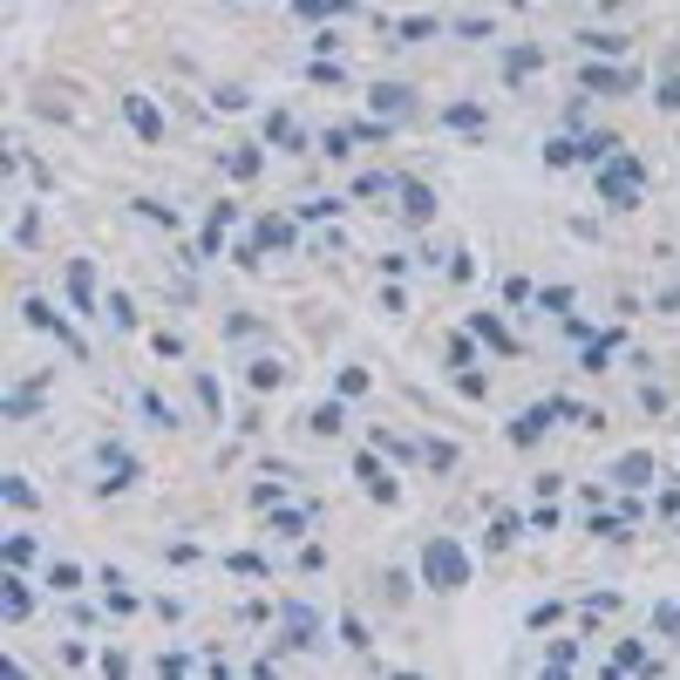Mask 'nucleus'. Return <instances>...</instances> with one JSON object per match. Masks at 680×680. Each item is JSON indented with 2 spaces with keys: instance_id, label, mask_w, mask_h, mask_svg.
I'll use <instances>...</instances> for the list:
<instances>
[{
  "instance_id": "obj_41",
  "label": "nucleus",
  "mask_w": 680,
  "mask_h": 680,
  "mask_svg": "<svg viewBox=\"0 0 680 680\" xmlns=\"http://www.w3.org/2000/svg\"><path fill=\"white\" fill-rule=\"evenodd\" d=\"M327 8H334V14H347V8H361V0H327Z\"/></svg>"
},
{
  "instance_id": "obj_16",
  "label": "nucleus",
  "mask_w": 680,
  "mask_h": 680,
  "mask_svg": "<svg viewBox=\"0 0 680 680\" xmlns=\"http://www.w3.org/2000/svg\"><path fill=\"white\" fill-rule=\"evenodd\" d=\"M443 123H450V130H476V123H484V102H450Z\"/></svg>"
},
{
  "instance_id": "obj_6",
  "label": "nucleus",
  "mask_w": 680,
  "mask_h": 680,
  "mask_svg": "<svg viewBox=\"0 0 680 680\" xmlns=\"http://www.w3.org/2000/svg\"><path fill=\"white\" fill-rule=\"evenodd\" d=\"M68 300H75V313H96V266L89 259H68Z\"/></svg>"
},
{
  "instance_id": "obj_26",
  "label": "nucleus",
  "mask_w": 680,
  "mask_h": 680,
  "mask_svg": "<svg viewBox=\"0 0 680 680\" xmlns=\"http://www.w3.org/2000/svg\"><path fill=\"white\" fill-rule=\"evenodd\" d=\"M592 531H598V538H626V517H613V510H592Z\"/></svg>"
},
{
  "instance_id": "obj_19",
  "label": "nucleus",
  "mask_w": 680,
  "mask_h": 680,
  "mask_svg": "<svg viewBox=\"0 0 680 680\" xmlns=\"http://www.w3.org/2000/svg\"><path fill=\"white\" fill-rule=\"evenodd\" d=\"M476 334H484V341H490V347H504V354H510V347H517V341H510V334H504V320H497V313H476Z\"/></svg>"
},
{
  "instance_id": "obj_10",
  "label": "nucleus",
  "mask_w": 680,
  "mask_h": 680,
  "mask_svg": "<svg viewBox=\"0 0 680 680\" xmlns=\"http://www.w3.org/2000/svg\"><path fill=\"white\" fill-rule=\"evenodd\" d=\"M252 246H272V252H287V246H293V218H259Z\"/></svg>"
},
{
  "instance_id": "obj_32",
  "label": "nucleus",
  "mask_w": 680,
  "mask_h": 680,
  "mask_svg": "<svg viewBox=\"0 0 680 680\" xmlns=\"http://www.w3.org/2000/svg\"><path fill=\"white\" fill-rule=\"evenodd\" d=\"M109 320H116V327H137V313H130V293H109Z\"/></svg>"
},
{
  "instance_id": "obj_31",
  "label": "nucleus",
  "mask_w": 680,
  "mask_h": 680,
  "mask_svg": "<svg viewBox=\"0 0 680 680\" xmlns=\"http://www.w3.org/2000/svg\"><path fill=\"white\" fill-rule=\"evenodd\" d=\"M231 177H259V150H231Z\"/></svg>"
},
{
  "instance_id": "obj_17",
  "label": "nucleus",
  "mask_w": 680,
  "mask_h": 680,
  "mask_svg": "<svg viewBox=\"0 0 680 680\" xmlns=\"http://www.w3.org/2000/svg\"><path fill=\"white\" fill-rule=\"evenodd\" d=\"M191 388H197V402H205L212 415L225 409V388H218V375H205V368H197V375H191Z\"/></svg>"
},
{
  "instance_id": "obj_33",
  "label": "nucleus",
  "mask_w": 680,
  "mask_h": 680,
  "mask_svg": "<svg viewBox=\"0 0 680 680\" xmlns=\"http://www.w3.org/2000/svg\"><path fill=\"white\" fill-rule=\"evenodd\" d=\"M0 415H14V422H21V415H34V395H28V388H21V395H8V402H0Z\"/></svg>"
},
{
  "instance_id": "obj_4",
  "label": "nucleus",
  "mask_w": 680,
  "mask_h": 680,
  "mask_svg": "<svg viewBox=\"0 0 680 680\" xmlns=\"http://www.w3.org/2000/svg\"><path fill=\"white\" fill-rule=\"evenodd\" d=\"M123 116H130V130H137L143 143H164V116L150 109V96H123Z\"/></svg>"
},
{
  "instance_id": "obj_30",
  "label": "nucleus",
  "mask_w": 680,
  "mask_h": 680,
  "mask_svg": "<svg viewBox=\"0 0 680 680\" xmlns=\"http://www.w3.org/2000/svg\"><path fill=\"white\" fill-rule=\"evenodd\" d=\"M538 306H544V313H565V306H572V287H544Z\"/></svg>"
},
{
  "instance_id": "obj_1",
  "label": "nucleus",
  "mask_w": 680,
  "mask_h": 680,
  "mask_svg": "<svg viewBox=\"0 0 680 680\" xmlns=\"http://www.w3.org/2000/svg\"><path fill=\"white\" fill-rule=\"evenodd\" d=\"M422 579H429L435 592H463V585H469L463 544H456V538H429V544H422Z\"/></svg>"
},
{
  "instance_id": "obj_3",
  "label": "nucleus",
  "mask_w": 680,
  "mask_h": 680,
  "mask_svg": "<svg viewBox=\"0 0 680 680\" xmlns=\"http://www.w3.org/2000/svg\"><path fill=\"white\" fill-rule=\"evenodd\" d=\"M21 313H28V327H42V334H55V341H62L68 354H83V341L68 334V320H62V313H48V300H28Z\"/></svg>"
},
{
  "instance_id": "obj_23",
  "label": "nucleus",
  "mask_w": 680,
  "mask_h": 680,
  "mask_svg": "<svg viewBox=\"0 0 680 680\" xmlns=\"http://www.w3.org/2000/svg\"><path fill=\"white\" fill-rule=\"evenodd\" d=\"M341 639H347V647H354V654H368V647H375V639H368V626H361V619H354V613L341 619Z\"/></svg>"
},
{
  "instance_id": "obj_25",
  "label": "nucleus",
  "mask_w": 680,
  "mask_h": 680,
  "mask_svg": "<svg viewBox=\"0 0 680 680\" xmlns=\"http://www.w3.org/2000/svg\"><path fill=\"white\" fill-rule=\"evenodd\" d=\"M272 531H279V538H300V531H306V510H279Z\"/></svg>"
},
{
  "instance_id": "obj_22",
  "label": "nucleus",
  "mask_w": 680,
  "mask_h": 680,
  "mask_svg": "<svg viewBox=\"0 0 680 680\" xmlns=\"http://www.w3.org/2000/svg\"><path fill=\"white\" fill-rule=\"evenodd\" d=\"M422 463L429 469H456V443H422Z\"/></svg>"
},
{
  "instance_id": "obj_15",
  "label": "nucleus",
  "mask_w": 680,
  "mask_h": 680,
  "mask_svg": "<svg viewBox=\"0 0 680 680\" xmlns=\"http://www.w3.org/2000/svg\"><path fill=\"white\" fill-rule=\"evenodd\" d=\"M613 667H619V673H639V667H654V673H660V660H654L647 647H639V639H626V647H619V660H613Z\"/></svg>"
},
{
  "instance_id": "obj_14",
  "label": "nucleus",
  "mask_w": 680,
  "mask_h": 680,
  "mask_svg": "<svg viewBox=\"0 0 680 680\" xmlns=\"http://www.w3.org/2000/svg\"><path fill=\"white\" fill-rule=\"evenodd\" d=\"M341 422H347V409H341V402H320V409L306 415V429H313V435H341Z\"/></svg>"
},
{
  "instance_id": "obj_40",
  "label": "nucleus",
  "mask_w": 680,
  "mask_h": 680,
  "mask_svg": "<svg viewBox=\"0 0 680 680\" xmlns=\"http://www.w3.org/2000/svg\"><path fill=\"white\" fill-rule=\"evenodd\" d=\"M654 626H660V633H680V606H660V613H654Z\"/></svg>"
},
{
  "instance_id": "obj_28",
  "label": "nucleus",
  "mask_w": 680,
  "mask_h": 680,
  "mask_svg": "<svg viewBox=\"0 0 680 680\" xmlns=\"http://www.w3.org/2000/svg\"><path fill=\"white\" fill-rule=\"evenodd\" d=\"M279 381H287V368H279V361H252V388H279Z\"/></svg>"
},
{
  "instance_id": "obj_9",
  "label": "nucleus",
  "mask_w": 680,
  "mask_h": 680,
  "mask_svg": "<svg viewBox=\"0 0 680 680\" xmlns=\"http://www.w3.org/2000/svg\"><path fill=\"white\" fill-rule=\"evenodd\" d=\"M287 647H320V619L306 606H287Z\"/></svg>"
},
{
  "instance_id": "obj_29",
  "label": "nucleus",
  "mask_w": 680,
  "mask_h": 680,
  "mask_svg": "<svg viewBox=\"0 0 680 680\" xmlns=\"http://www.w3.org/2000/svg\"><path fill=\"white\" fill-rule=\"evenodd\" d=\"M456 388L469 395V402H484V395H490V381H484V375H476V368H463V375H456Z\"/></svg>"
},
{
  "instance_id": "obj_7",
  "label": "nucleus",
  "mask_w": 680,
  "mask_h": 680,
  "mask_svg": "<svg viewBox=\"0 0 680 680\" xmlns=\"http://www.w3.org/2000/svg\"><path fill=\"white\" fill-rule=\"evenodd\" d=\"M0 613H8V619H28V613H34V598H28V579H21V565H8V579H0Z\"/></svg>"
},
{
  "instance_id": "obj_38",
  "label": "nucleus",
  "mask_w": 680,
  "mask_h": 680,
  "mask_svg": "<svg viewBox=\"0 0 680 680\" xmlns=\"http://www.w3.org/2000/svg\"><path fill=\"white\" fill-rule=\"evenodd\" d=\"M654 102H660L667 116H680V75H673V83H660V96H654Z\"/></svg>"
},
{
  "instance_id": "obj_36",
  "label": "nucleus",
  "mask_w": 680,
  "mask_h": 680,
  "mask_svg": "<svg viewBox=\"0 0 680 680\" xmlns=\"http://www.w3.org/2000/svg\"><path fill=\"white\" fill-rule=\"evenodd\" d=\"M0 558H8V565H28V558H34V538H8V551H0Z\"/></svg>"
},
{
  "instance_id": "obj_8",
  "label": "nucleus",
  "mask_w": 680,
  "mask_h": 680,
  "mask_svg": "<svg viewBox=\"0 0 680 680\" xmlns=\"http://www.w3.org/2000/svg\"><path fill=\"white\" fill-rule=\"evenodd\" d=\"M354 476H361V484H368V497H381V504H395V497H402V484H395V476H388L375 456H361V463H354Z\"/></svg>"
},
{
  "instance_id": "obj_39",
  "label": "nucleus",
  "mask_w": 680,
  "mask_h": 680,
  "mask_svg": "<svg viewBox=\"0 0 680 680\" xmlns=\"http://www.w3.org/2000/svg\"><path fill=\"white\" fill-rule=\"evenodd\" d=\"M402 34H409V42H429V34H435V21H429V14H415V21H402Z\"/></svg>"
},
{
  "instance_id": "obj_2",
  "label": "nucleus",
  "mask_w": 680,
  "mask_h": 680,
  "mask_svg": "<svg viewBox=\"0 0 680 680\" xmlns=\"http://www.w3.org/2000/svg\"><path fill=\"white\" fill-rule=\"evenodd\" d=\"M598 197L619 205V212H633V197H639V164H633V156H613V164L598 171Z\"/></svg>"
},
{
  "instance_id": "obj_12",
  "label": "nucleus",
  "mask_w": 680,
  "mask_h": 680,
  "mask_svg": "<svg viewBox=\"0 0 680 680\" xmlns=\"http://www.w3.org/2000/svg\"><path fill=\"white\" fill-rule=\"evenodd\" d=\"M402 212H409L415 225H429V218H435V191H429V184H402Z\"/></svg>"
},
{
  "instance_id": "obj_35",
  "label": "nucleus",
  "mask_w": 680,
  "mask_h": 680,
  "mask_svg": "<svg viewBox=\"0 0 680 680\" xmlns=\"http://www.w3.org/2000/svg\"><path fill=\"white\" fill-rule=\"evenodd\" d=\"M341 395H368V368H341Z\"/></svg>"
},
{
  "instance_id": "obj_11",
  "label": "nucleus",
  "mask_w": 680,
  "mask_h": 680,
  "mask_svg": "<svg viewBox=\"0 0 680 680\" xmlns=\"http://www.w3.org/2000/svg\"><path fill=\"white\" fill-rule=\"evenodd\" d=\"M368 102H375V116H409V89L402 83H375Z\"/></svg>"
},
{
  "instance_id": "obj_24",
  "label": "nucleus",
  "mask_w": 680,
  "mask_h": 680,
  "mask_svg": "<svg viewBox=\"0 0 680 680\" xmlns=\"http://www.w3.org/2000/svg\"><path fill=\"white\" fill-rule=\"evenodd\" d=\"M0 497H8V504H14V510H34V490H28V484H21V476H8V484H0Z\"/></svg>"
},
{
  "instance_id": "obj_37",
  "label": "nucleus",
  "mask_w": 680,
  "mask_h": 680,
  "mask_svg": "<svg viewBox=\"0 0 680 680\" xmlns=\"http://www.w3.org/2000/svg\"><path fill=\"white\" fill-rule=\"evenodd\" d=\"M347 143H354V130H327V137H320V150H327V156H347Z\"/></svg>"
},
{
  "instance_id": "obj_27",
  "label": "nucleus",
  "mask_w": 680,
  "mask_h": 680,
  "mask_svg": "<svg viewBox=\"0 0 680 680\" xmlns=\"http://www.w3.org/2000/svg\"><path fill=\"white\" fill-rule=\"evenodd\" d=\"M48 585H55V592H75V585H83V572H75L68 558H62V565H48Z\"/></svg>"
},
{
  "instance_id": "obj_20",
  "label": "nucleus",
  "mask_w": 680,
  "mask_h": 680,
  "mask_svg": "<svg viewBox=\"0 0 680 680\" xmlns=\"http://www.w3.org/2000/svg\"><path fill=\"white\" fill-rule=\"evenodd\" d=\"M143 415H150L156 429H177V409L164 402V395H143Z\"/></svg>"
},
{
  "instance_id": "obj_21",
  "label": "nucleus",
  "mask_w": 680,
  "mask_h": 680,
  "mask_svg": "<svg viewBox=\"0 0 680 680\" xmlns=\"http://www.w3.org/2000/svg\"><path fill=\"white\" fill-rule=\"evenodd\" d=\"M579 42H585L592 55H619V48H626V34H598V28H592V34H579Z\"/></svg>"
},
{
  "instance_id": "obj_5",
  "label": "nucleus",
  "mask_w": 680,
  "mask_h": 680,
  "mask_svg": "<svg viewBox=\"0 0 680 680\" xmlns=\"http://www.w3.org/2000/svg\"><path fill=\"white\" fill-rule=\"evenodd\" d=\"M579 83H585V89H598V96H626V89H633V75H626V68H606V62H585V68H579Z\"/></svg>"
},
{
  "instance_id": "obj_34",
  "label": "nucleus",
  "mask_w": 680,
  "mask_h": 680,
  "mask_svg": "<svg viewBox=\"0 0 680 680\" xmlns=\"http://www.w3.org/2000/svg\"><path fill=\"white\" fill-rule=\"evenodd\" d=\"M538 62H544V55H538V48H510V75H531V68H538Z\"/></svg>"
},
{
  "instance_id": "obj_13",
  "label": "nucleus",
  "mask_w": 680,
  "mask_h": 680,
  "mask_svg": "<svg viewBox=\"0 0 680 680\" xmlns=\"http://www.w3.org/2000/svg\"><path fill=\"white\" fill-rule=\"evenodd\" d=\"M613 484H626V490H639V484H654V456H619V469H613Z\"/></svg>"
},
{
  "instance_id": "obj_18",
  "label": "nucleus",
  "mask_w": 680,
  "mask_h": 680,
  "mask_svg": "<svg viewBox=\"0 0 680 680\" xmlns=\"http://www.w3.org/2000/svg\"><path fill=\"white\" fill-rule=\"evenodd\" d=\"M266 137H272V143H287V150H300V130H293V116H279V109L266 116Z\"/></svg>"
}]
</instances>
